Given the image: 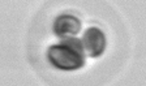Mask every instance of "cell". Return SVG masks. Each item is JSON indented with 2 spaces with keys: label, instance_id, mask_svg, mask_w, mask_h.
Here are the masks:
<instances>
[{
  "label": "cell",
  "instance_id": "obj_2",
  "mask_svg": "<svg viewBox=\"0 0 146 86\" xmlns=\"http://www.w3.org/2000/svg\"><path fill=\"white\" fill-rule=\"evenodd\" d=\"M81 40L84 50L90 58H98L106 50V35L98 28H89Z\"/></svg>",
  "mask_w": 146,
  "mask_h": 86
},
{
  "label": "cell",
  "instance_id": "obj_1",
  "mask_svg": "<svg viewBox=\"0 0 146 86\" xmlns=\"http://www.w3.org/2000/svg\"><path fill=\"white\" fill-rule=\"evenodd\" d=\"M85 50L82 40L76 37L64 38L59 44L51 46L47 51V59L55 68L61 71H76L85 64Z\"/></svg>",
  "mask_w": 146,
  "mask_h": 86
},
{
  "label": "cell",
  "instance_id": "obj_3",
  "mask_svg": "<svg viewBox=\"0 0 146 86\" xmlns=\"http://www.w3.org/2000/svg\"><path fill=\"white\" fill-rule=\"evenodd\" d=\"M81 31V21L76 16L72 15H60L55 19L54 33L60 38H72L76 37Z\"/></svg>",
  "mask_w": 146,
  "mask_h": 86
}]
</instances>
